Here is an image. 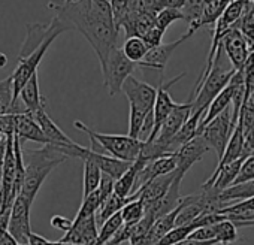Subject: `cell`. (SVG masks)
<instances>
[{"label":"cell","mask_w":254,"mask_h":245,"mask_svg":"<svg viewBox=\"0 0 254 245\" xmlns=\"http://www.w3.org/2000/svg\"><path fill=\"white\" fill-rule=\"evenodd\" d=\"M56 17L64 21L70 30H78L94 50L100 69L114 48L120 30L115 26L111 0H78L75 3H50Z\"/></svg>","instance_id":"6da1fadb"},{"label":"cell","mask_w":254,"mask_h":245,"mask_svg":"<svg viewBox=\"0 0 254 245\" xmlns=\"http://www.w3.org/2000/svg\"><path fill=\"white\" fill-rule=\"evenodd\" d=\"M72 147V145H69ZM69 147L62 145H45L39 150L24 151V183L21 196L30 203L35 202L36 194L47 180V177L59 165L69 159Z\"/></svg>","instance_id":"7a4b0ae2"},{"label":"cell","mask_w":254,"mask_h":245,"mask_svg":"<svg viewBox=\"0 0 254 245\" xmlns=\"http://www.w3.org/2000/svg\"><path fill=\"white\" fill-rule=\"evenodd\" d=\"M121 91L126 94L130 105L129 136L139 139L144 122L154 109L156 99H157V88L132 75L124 82Z\"/></svg>","instance_id":"3957f363"},{"label":"cell","mask_w":254,"mask_h":245,"mask_svg":"<svg viewBox=\"0 0 254 245\" xmlns=\"http://www.w3.org/2000/svg\"><path fill=\"white\" fill-rule=\"evenodd\" d=\"M73 126H75V129H78L90 136L93 151L108 154V156L123 160V162L133 163L139 157V154L144 148V142L141 139H135L129 135L99 133V132L87 127L82 121H78V120L73 122Z\"/></svg>","instance_id":"277c9868"},{"label":"cell","mask_w":254,"mask_h":245,"mask_svg":"<svg viewBox=\"0 0 254 245\" xmlns=\"http://www.w3.org/2000/svg\"><path fill=\"white\" fill-rule=\"evenodd\" d=\"M221 56H223V47L220 45L209 75L200 84L194 85L191 91V97H190V102L193 105L191 112L206 111L211 102L229 85L230 79L236 73L235 69H229L221 64Z\"/></svg>","instance_id":"5b68a950"},{"label":"cell","mask_w":254,"mask_h":245,"mask_svg":"<svg viewBox=\"0 0 254 245\" xmlns=\"http://www.w3.org/2000/svg\"><path fill=\"white\" fill-rule=\"evenodd\" d=\"M138 67L136 63L130 61L123 53L121 48H114L106 60V64L102 67L103 84L109 93V96H115L123 90L124 82L127 78L132 76L135 69Z\"/></svg>","instance_id":"8992f818"},{"label":"cell","mask_w":254,"mask_h":245,"mask_svg":"<svg viewBox=\"0 0 254 245\" xmlns=\"http://www.w3.org/2000/svg\"><path fill=\"white\" fill-rule=\"evenodd\" d=\"M238 122L233 121V117H232V112L227 109L224 111L221 115H218L217 118H214L209 124L202 130V133L199 136L203 138V141L215 150L217 156H218V160L221 159L232 135H233V130L236 127Z\"/></svg>","instance_id":"52a82bcc"},{"label":"cell","mask_w":254,"mask_h":245,"mask_svg":"<svg viewBox=\"0 0 254 245\" xmlns=\"http://www.w3.org/2000/svg\"><path fill=\"white\" fill-rule=\"evenodd\" d=\"M32 205L26 197L21 194L15 199L12 209H11V217H9V226L8 230L9 233L18 241L20 245H27L29 244V236L32 233L30 227V209Z\"/></svg>","instance_id":"ba28073f"},{"label":"cell","mask_w":254,"mask_h":245,"mask_svg":"<svg viewBox=\"0 0 254 245\" xmlns=\"http://www.w3.org/2000/svg\"><path fill=\"white\" fill-rule=\"evenodd\" d=\"M209 145L203 141L202 136H196L193 138L190 142H187L186 145H183L177 153H175V159H177V169H175V180L177 181H183L186 174L189 172V169L200 162L203 159V156L209 151Z\"/></svg>","instance_id":"9c48e42d"},{"label":"cell","mask_w":254,"mask_h":245,"mask_svg":"<svg viewBox=\"0 0 254 245\" xmlns=\"http://www.w3.org/2000/svg\"><path fill=\"white\" fill-rule=\"evenodd\" d=\"M221 47H223V51L226 53L232 67L235 70H242L250 57L251 50H250V45L245 41L244 35L241 33V30L236 26L226 32V35L221 39Z\"/></svg>","instance_id":"30bf717a"},{"label":"cell","mask_w":254,"mask_h":245,"mask_svg":"<svg viewBox=\"0 0 254 245\" xmlns=\"http://www.w3.org/2000/svg\"><path fill=\"white\" fill-rule=\"evenodd\" d=\"M186 75V72L184 73H181V75H178V76H175L174 79H171L169 82H166V84H163V82H160V85H159V88H157V99H156V105H154V109H153V112H154V122H156V126H154V132L151 133V136L148 138V141L147 142H150V141H153V139H156V136H157V133H159V130H160V127H162V124L165 122V120L169 117V114L174 111V108L177 106V102L172 99V96H171V93H169V88L174 85V84H177L183 76Z\"/></svg>","instance_id":"8fae6325"},{"label":"cell","mask_w":254,"mask_h":245,"mask_svg":"<svg viewBox=\"0 0 254 245\" xmlns=\"http://www.w3.org/2000/svg\"><path fill=\"white\" fill-rule=\"evenodd\" d=\"M99 236L97 230V217L91 215L82 220H73V226L64 236L60 239L62 242H70L78 245H94Z\"/></svg>","instance_id":"7c38bea8"},{"label":"cell","mask_w":254,"mask_h":245,"mask_svg":"<svg viewBox=\"0 0 254 245\" xmlns=\"http://www.w3.org/2000/svg\"><path fill=\"white\" fill-rule=\"evenodd\" d=\"M193 35H194L193 32L187 30V33H186L184 36H181L180 39H177V41H174V42H171V44H162L160 47L150 50L148 54H147V57H145L138 66L145 67V69H154V70H159V72L162 73V72L165 70L168 61H169L171 56L174 54V51H175L181 44H184L187 39H190Z\"/></svg>","instance_id":"4fadbf2b"},{"label":"cell","mask_w":254,"mask_h":245,"mask_svg":"<svg viewBox=\"0 0 254 245\" xmlns=\"http://www.w3.org/2000/svg\"><path fill=\"white\" fill-rule=\"evenodd\" d=\"M15 135L24 141H33L42 145H51L47 136L44 135L41 126L36 122L35 117L30 112H20L15 114Z\"/></svg>","instance_id":"5bb4252c"},{"label":"cell","mask_w":254,"mask_h":245,"mask_svg":"<svg viewBox=\"0 0 254 245\" xmlns=\"http://www.w3.org/2000/svg\"><path fill=\"white\" fill-rule=\"evenodd\" d=\"M36 120V122L41 126L44 135L47 136V139L50 141L51 145H62V147H69V145H75L76 142H73L57 124L51 120V117L45 112V109H41L35 114H32Z\"/></svg>","instance_id":"9a60e30c"},{"label":"cell","mask_w":254,"mask_h":245,"mask_svg":"<svg viewBox=\"0 0 254 245\" xmlns=\"http://www.w3.org/2000/svg\"><path fill=\"white\" fill-rule=\"evenodd\" d=\"M87 156L90 159H93L99 168L102 169L103 174L109 175L111 178L114 180H118L127 169L132 166L130 162H123V160H118V159H114L108 154H102V153H97V151H93L91 148H87Z\"/></svg>","instance_id":"2e32d148"},{"label":"cell","mask_w":254,"mask_h":245,"mask_svg":"<svg viewBox=\"0 0 254 245\" xmlns=\"http://www.w3.org/2000/svg\"><path fill=\"white\" fill-rule=\"evenodd\" d=\"M20 99L24 105L26 112L35 114L41 109H45V97H42L39 90V78L38 73H35L29 82L23 87L20 93Z\"/></svg>","instance_id":"e0dca14e"},{"label":"cell","mask_w":254,"mask_h":245,"mask_svg":"<svg viewBox=\"0 0 254 245\" xmlns=\"http://www.w3.org/2000/svg\"><path fill=\"white\" fill-rule=\"evenodd\" d=\"M87 148L85 147H81L79 150V159L84 160V188H82V196H88L91 194L93 191H96L100 185V181H102V169L99 168V165L90 159L87 156Z\"/></svg>","instance_id":"ac0fdd59"},{"label":"cell","mask_w":254,"mask_h":245,"mask_svg":"<svg viewBox=\"0 0 254 245\" xmlns=\"http://www.w3.org/2000/svg\"><path fill=\"white\" fill-rule=\"evenodd\" d=\"M244 142H245V136H244V132H242L241 124L238 122L236 127H235V130H233V135H232V138H230V141H229V144H227V147H226V150H224V153H223V156H221V159L218 160V165H217L215 171H218V169H221L223 166L230 165V163H233V162L242 159ZM242 160H244V159H242Z\"/></svg>","instance_id":"d6986e66"},{"label":"cell","mask_w":254,"mask_h":245,"mask_svg":"<svg viewBox=\"0 0 254 245\" xmlns=\"http://www.w3.org/2000/svg\"><path fill=\"white\" fill-rule=\"evenodd\" d=\"M251 197H254V181L230 185L229 188L218 193V199L223 205H226V208L229 205H233V203H238Z\"/></svg>","instance_id":"ffe728a7"},{"label":"cell","mask_w":254,"mask_h":245,"mask_svg":"<svg viewBox=\"0 0 254 245\" xmlns=\"http://www.w3.org/2000/svg\"><path fill=\"white\" fill-rule=\"evenodd\" d=\"M141 5L142 0H111L112 15L118 30H121V26L127 18L141 11Z\"/></svg>","instance_id":"44dd1931"},{"label":"cell","mask_w":254,"mask_h":245,"mask_svg":"<svg viewBox=\"0 0 254 245\" xmlns=\"http://www.w3.org/2000/svg\"><path fill=\"white\" fill-rule=\"evenodd\" d=\"M26 109H20L14 96V82L12 78L8 76L0 79V115L6 114H20Z\"/></svg>","instance_id":"7402d4cb"},{"label":"cell","mask_w":254,"mask_h":245,"mask_svg":"<svg viewBox=\"0 0 254 245\" xmlns=\"http://www.w3.org/2000/svg\"><path fill=\"white\" fill-rule=\"evenodd\" d=\"M181 11L184 14V21H187L190 26L189 30L196 33V30L202 27V20L205 12L203 0H186Z\"/></svg>","instance_id":"603a6c76"},{"label":"cell","mask_w":254,"mask_h":245,"mask_svg":"<svg viewBox=\"0 0 254 245\" xmlns=\"http://www.w3.org/2000/svg\"><path fill=\"white\" fill-rule=\"evenodd\" d=\"M123 53L124 56L129 59L130 61L139 64L148 54V47L147 44L144 42L142 38H138V36H133V38H127L126 42L123 44Z\"/></svg>","instance_id":"cb8c5ba5"},{"label":"cell","mask_w":254,"mask_h":245,"mask_svg":"<svg viewBox=\"0 0 254 245\" xmlns=\"http://www.w3.org/2000/svg\"><path fill=\"white\" fill-rule=\"evenodd\" d=\"M123 226H124V221H123V215L120 211L118 214L112 215L105 223H102V227L99 230V236H97V241L94 245H106Z\"/></svg>","instance_id":"d4e9b609"},{"label":"cell","mask_w":254,"mask_h":245,"mask_svg":"<svg viewBox=\"0 0 254 245\" xmlns=\"http://www.w3.org/2000/svg\"><path fill=\"white\" fill-rule=\"evenodd\" d=\"M145 214H147V208L141 199L129 200L126 203V206L121 209L124 224H136L145 217Z\"/></svg>","instance_id":"484cf974"},{"label":"cell","mask_w":254,"mask_h":245,"mask_svg":"<svg viewBox=\"0 0 254 245\" xmlns=\"http://www.w3.org/2000/svg\"><path fill=\"white\" fill-rule=\"evenodd\" d=\"M127 202H129V199H124V197L118 196L117 193H112V196L99 209V214L96 215L97 217V223H105L108 218H111L112 215L118 214L126 206Z\"/></svg>","instance_id":"4316f807"},{"label":"cell","mask_w":254,"mask_h":245,"mask_svg":"<svg viewBox=\"0 0 254 245\" xmlns=\"http://www.w3.org/2000/svg\"><path fill=\"white\" fill-rule=\"evenodd\" d=\"M233 2V0H203L205 3V12L202 26L217 23V20L221 17V14L226 11V8Z\"/></svg>","instance_id":"83f0119b"},{"label":"cell","mask_w":254,"mask_h":245,"mask_svg":"<svg viewBox=\"0 0 254 245\" xmlns=\"http://www.w3.org/2000/svg\"><path fill=\"white\" fill-rule=\"evenodd\" d=\"M214 229H215V239L221 245H229V244L235 242L238 238V227L229 218L223 220L220 223H215Z\"/></svg>","instance_id":"f1b7e54d"},{"label":"cell","mask_w":254,"mask_h":245,"mask_svg":"<svg viewBox=\"0 0 254 245\" xmlns=\"http://www.w3.org/2000/svg\"><path fill=\"white\" fill-rule=\"evenodd\" d=\"M100 206H102V196L97 188L96 191H93L91 194H88L82 199V203L79 206V211H78L75 220H82V218L96 215V212L100 209Z\"/></svg>","instance_id":"f546056e"},{"label":"cell","mask_w":254,"mask_h":245,"mask_svg":"<svg viewBox=\"0 0 254 245\" xmlns=\"http://www.w3.org/2000/svg\"><path fill=\"white\" fill-rule=\"evenodd\" d=\"M194 232V226L193 224H184V226H177L175 229H172L157 245H175L184 239H187L191 233Z\"/></svg>","instance_id":"4dcf8cb0"},{"label":"cell","mask_w":254,"mask_h":245,"mask_svg":"<svg viewBox=\"0 0 254 245\" xmlns=\"http://www.w3.org/2000/svg\"><path fill=\"white\" fill-rule=\"evenodd\" d=\"M183 20L184 21V14L181 9H174V8H166V9H162L157 17H156V26L162 30L166 32V29L174 24L175 21H180Z\"/></svg>","instance_id":"1f68e13d"},{"label":"cell","mask_w":254,"mask_h":245,"mask_svg":"<svg viewBox=\"0 0 254 245\" xmlns=\"http://www.w3.org/2000/svg\"><path fill=\"white\" fill-rule=\"evenodd\" d=\"M248 181H254V156L244 160V163L241 166V171H239L233 185L244 184V183H248Z\"/></svg>","instance_id":"d6a6232c"},{"label":"cell","mask_w":254,"mask_h":245,"mask_svg":"<svg viewBox=\"0 0 254 245\" xmlns=\"http://www.w3.org/2000/svg\"><path fill=\"white\" fill-rule=\"evenodd\" d=\"M163 36H165V30H162V29H159L157 26H154L142 39H144V42L147 44L148 50H153V48H157V47L162 45Z\"/></svg>","instance_id":"836d02e7"},{"label":"cell","mask_w":254,"mask_h":245,"mask_svg":"<svg viewBox=\"0 0 254 245\" xmlns=\"http://www.w3.org/2000/svg\"><path fill=\"white\" fill-rule=\"evenodd\" d=\"M51 226L57 230L69 232L73 226V220H69L66 217H62V215H53L51 217Z\"/></svg>","instance_id":"e575fe53"},{"label":"cell","mask_w":254,"mask_h":245,"mask_svg":"<svg viewBox=\"0 0 254 245\" xmlns=\"http://www.w3.org/2000/svg\"><path fill=\"white\" fill-rule=\"evenodd\" d=\"M186 0H160V9L174 8V9H183Z\"/></svg>","instance_id":"d590c367"},{"label":"cell","mask_w":254,"mask_h":245,"mask_svg":"<svg viewBox=\"0 0 254 245\" xmlns=\"http://www.w3.org/2000/svg\"><path fill=\"white\" fill-rule=\"evenodd\" d=\"M0 245H20V244L9 233V230H2V232H0Z\"/></svg>","instance_id":"8d00e7d4"},{"label":"cell","mask_w":254,"mask_h":245,"mask_svg":"<svg viewBox=\"0 0 254 245\" xmlns=\"http://www.w3.org/2000/svg\"><path fill=\"white\" fill-rule=\"evenodd\" d=\"M50 242L51 241H48L47 238H44V236L32 232L30 236H29V244L27 245H50Z\"/></svg>","instance_id":"74e56055"},{"label":"cell","mask_w":254,"mask_h":245,"mask_svg":"<svg viewBox=\"0 0 254 245\" xmlns=\"http://www.w3.org/2000/svg\"><path fill=\"white\" fill-rule=\"evenodd\" d=\"M218 244L217 241H197V239H191V238H187L175 245H215Z\"/></svg>","instance_id":"f35d334b"},{"label":"cell","mask_w":254,"mask_h":245,"mask_svg":"<svg viewBox=\"0 0 254 245\" xmlns=\"http://www.w3.org/2000/svg\"><path fill=\"white\" fill-rule=\"evenodd\" d=\"M6 145H8V136L0 132V159H3V157H5Z\"/></svg>","instance_id":"ab89813d"},{"label":"cell","mask_w":254,"mask_h":245,"mask_svg":"<svg viewBox=\"0 0 254 245\" xmlns=\"http://www.w3.org/2000/svg\"><path fill=\"white\" fill-rule=\"evenodd\" d=\"M3 159H0V191H2V185H3Z\"/></svg>","instance_id":"60d3db41"},{"label":"cell","mask_w":254,"mask_h":245,"mask_svg":"<svg viewBox=\"0 0 254 245\" xmlns=\"http://www.w3.org/2000/svg\"><path fill=\"white\" fill-rule=\"evenodd\" d=\"M6 64H8V57H6V54L0 53V69H3Z\"/></svg>","instance_id":"b9f144b4"},{"label":"cell","mask_w":254,"mask_h":245,"mask_svg":"<svg viewBox=\"0 0 254 245\" xmlns=\"http://www.w3.org/2000/svg\"><path fill=\"white\" fill-rule=\"evenodd\" d=\"M50 245H78V244H70V242H62V241H57V242H50Z\"/></svg>","instance_id":"7bdbcfd3"},{"label":"cell","mask_w":254,"mask_h":245,"mask_svg":"<svg viewBox=\"0 0 254 245\" xmlns=\"http://www.w3.org/2000/svg\"><path fill=\"white\" fill-rule=\"evenodd\" d=\"M66 3H75V2H78V0H64Z\"/></svg>","instance_id":"ee69618b"},{"label":"cell","mask_w":254,"mask_h":245,"mask_svg":"<svg viewBox=\"0 0 254 245\" xmlns=\"http://www.w3.org/2000/svg\"><path fill=\"white\" fill-rule=\"evenodd\" d=\"M247 2H251V3H253V2H254V0H247Z\"/></svg>","instance_id":"f6af8a7d"}]
</instances>
